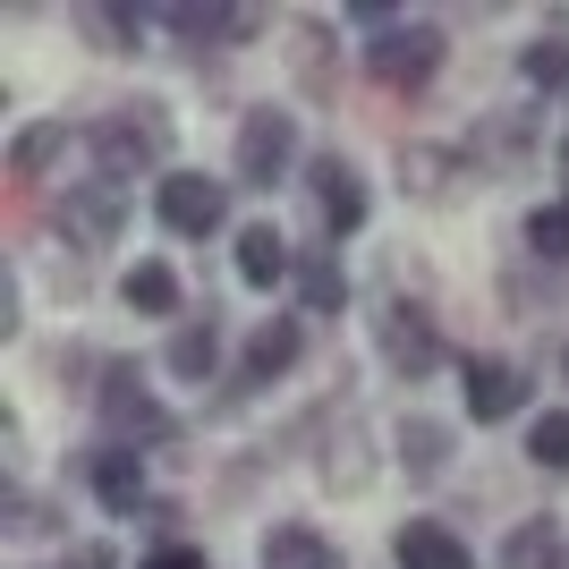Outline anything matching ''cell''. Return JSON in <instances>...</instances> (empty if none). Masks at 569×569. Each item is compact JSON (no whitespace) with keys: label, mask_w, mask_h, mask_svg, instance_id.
Here are the masks:
<instances>
[{"label":"cell","mask_w":569,"mask_h":569,"mask_svg":"<svg viewBox=\"0 0 569 569\" xmlns=\"http://www.w3.org/2000/svg\"><path fill=\"white\" fill-rule=\"evenodd\" d=\"M263 569H340V545L307 519H281L263 527Z\"/></svg>","instance_id":"4316f807"},{"label":"cell","mask_w":569,"mask_h":569,"mask_svg":"<svg viewBox=\"0 0 569 569\" xmlns=\"http://www.w3.org/2000/svg\"><path fill=\"white\" fill-rule=\"evenodd\" d=\"M60 501L51 493H34V485H26V476H9V545H26V536H60Z\"/></svg>","instance_id":"4dcf8cb0"},{"label":"cell","mask_w":569,"mask_h":569,"mask_svg":"<svg viewBox=\"0 0 569 569\" xmlns=\"http://www.w3.org/2000/svg\"><path fill=\"white\" fill-rule=\"evenodd\" d=\"M459 400H468V426H510V417H536V375L519 357L476 349L459 357Z\"/></svg>","instance_id":"8fae6325"},{"label":"cell","mask_w":569,"mask_h":569,"mask_svg":"<svg viewBox=\"0 0 569 569\" xmlns=\"http://www.w3.org/2000/svg\"><path fill=\"white\" fill-rule=\"evenodd\" d=\"M26 332V281H18V263L0 272V340H18Z\"/></svg>","instance_id":"d6a6232c"},{"label":"cell","mask_w":569,"mask_h":569,"mask_svg":"<svg viewBox=\"0 0 569 569\" xmlns=\"http://www.w3.org/2000/svg\"><path fill=\"white\" fill-rule=\"evenodd\" d=\"M289 289H298L307 315H349L357 307V281H349V263H340V247H307L298 272H289Z\"/></svg>","instance_id":"603a6c76"},{"label":"cell","mask_w":569,"mask_h":569,"mask_svg":"<svg viewBox=\"0 0 569 569\" xmlns=\"http://www.w3.org/2000/svg\"><path fill=\"white\" fill-rule=\"evenodd\" d=\"M307 196H315V230H323V247L357 238L366 213H375V188H366V170H357L349 153H307Z\"/></svg>","instance_id":"7c38bea8"},{"label":"cell","mask_w":569,"mask_h":569,"mask_svg":"<svg viewBox=\"0 0 569 569\" xmlns=\"http://www.w3.org/2000/svg\"><path fill=\"white\" fill-rule=\"evenodd\" d=\"M298 442H307L323 493H366V485H375V433L357 426V391H349V382L323 391V408H307Z\"/></svg>","instance_id":"277c9868"},{"label":"cell","mask_w":569,"mask_h":569,"mask_svg":"<svg viewBox=\"0 0 569 569\" xmlns=\"http://www.w3.org/2000/svg\"><path fill=\"white\" fill-rule=\"evenodd\" d=\"M230 263H238V281H247V289H289V272H298V256H289V238L272 230V221H238Z\"/></svg>","instance_id":"7402d4cb"},{"label":"cell","mask_w":569,"mask_h":569,"mask_svg":"<svg viewBox=\"0 0 569 569\" xmlns=\"http://www.w3.org/2000/svg\"><path fill=\"white\" fill-rule=\"evenodd\" d=\"M137 569H213V561H204V545H188V536H153V545L137 552Z\"/></svg>","instance_id":"1f68e13d"},{"label":"cell","mask_w":569,"mask_h":569,"mask_svg":"<svg viewBox=\"0 0 569 569\" xmlns=\"http://www.w3.org/2000/svg\"><path fill=\"white\" fill-rule=\"evenodd\" d=\"M77 137H86V179H102V188H119V196L137 188V179L162 188L170 170H179V119L153 94L102 102L94 119H77Z\"/></svg>","instance_id":"6da1fadb"},{"label":"cell","mask_w":569,"mask_h":569,"mask_svg":"<svg viewBox=\"0 0 569 569\" xmlns=\"http://www.w3.org/2000/svg\"><path fill=\"white\" fill-rule=\"evenodd\" d=\"M561 179H569V128H561Z\"/></svg>","instance_id":"e575fe53"},{"label":"cell","mask_w":569,"mask_h":569,"mask_svg":"<svg viewBox=\"0 0 569 569\" xmlns=\"http://www.w3.org/2000/svg\"><path fill=\"white\" fill-rule=\"evenodd\" d=\"M468 162H476V179H527V170L545 162V111L536 102H510V111H485L468 128Z\"/></svg>","instance_id":"52a82bcc"},{"label":"cell","mask_w":569,"mask_h":569,"mask_svg":"<svg viewBox=\"0 0 569 569\" xmlns=\"http://www.w3.org/2000/svg\"><path fill=\"white\" fill-rule=\"evenodd\" d=\"M221 349H230V332H221V315L213 307H188L179 315V323H170V349H162V375L170 382H213V375H230V366H221Z\"/></svg>","instance_id":"ac0fdd59"},{"label":"cell","mask_w":569,"mask_h":569,"mask_svg":"<svg viewBox=\"0 0 569 569\" xmlns=\"http://www.w3.org/2000/svg\"><path fill=\"white\" fill-rule=\"evenodd\" d=\"M77 476H86V493H94L102 519H153V510H162V493H153V459H144V451L94 442V451L77 459Z\"/></svg>","instance_id":"30bf717a"},{"label":"cell","mask_w":569,"mask_h":569,"mask_svg":"<svg viewBox=\"0 0 569 569\" xmlns=\"http://www.w3.org/2000/svg\"><path fill=\"white\" fill-rule=\"evenodd\" d=\"M552 375L569 382V332H552Z\"/></svg>","instance_id":"836d02e7"},{"label":"cell","mask_w":569,"mask_h":569,"mask_svg":"<svg viewBox=\"0 0 569 569\" xmlns=\"http://www.w3.org/2000/svg\"><path fill=\"white\" fill-rule=\"evenodd\" d=\"M289 77H298V94H307L315 111L340 102V26L332 18H298L289 26Z\"/></svg>","instance_id":"2e32d148"},{"label":"cell","mask_w":569,"mask_h":569,"mask_svg":"<svg viewBox=\"0 0 569 569\" xmlns=\"http://www.w3.org/2000/svg\"><path fill=\"white\" fill-rule=\"evenodd\" d=\"M519 86L536 102H569V9H552L545 34L519 43Z\"/></svg>","instance_id":"ffe728a7"},{"label":"cell","mask_w":569,"mask_h":569,"mask_svg":"<svg viewBox=\"0 0 569 569\" xmlns=\"http://www.w3.org/2000/svg\"><path fill=\"white\" fill-rule=\"evenodd\" d=\"M307 366V315H263L256 332L238 340V366H230V391L221 400H256V391H272V382H289Z\"/></svg>","instance_id":"ba28073f"},{"label":"cell","mask_w":569,"mask_h":569,"mask_svg":"<svg viewBox=\"0 0 569 569\" xmlns=\"http://www.w3.org/2000/svg\"><path fill=\"white\" fill-rule=\"evenodd\" d=\"M69 144H86L77 119H34V128L9 137V170H18L26 188H34V179H60V153H69Z\"/></svg>","instance_id":"d4e9b609"},{"label":"cell","mask_w":569,"mask_h":569,"mask_svg":"<svg viewBox=\"0 0 569 569\" xmlns=\"http://www.w3.org/2000/svg\"><path fill=\"white\" fill-rule=\"evenodd\" d=\"M153 18L179 51H247L263 34V9H188L179 0V9H153Z\"/></svg>","instance_id":"e0dca14e"},{"label":"cell","mask_w":569,"mask_h":569,"mask_svg":"<svg viewBox=\"0 0 569 569\" xmlns=\"http://www.w3.org/2000/svg\"><path fill=\"white\" fill-rule=\"evenodd\" d=\"M230 170H238V188H256V196L289 188V170H307L298 162V111L289 102H247L230 128Z\"/></svg>","instance_id":"8992f818"},{"label":"cell","mask_w":569,"mask_h":569,"mask_svg":"<svg viewBox=\"0 0 569 569\" xmlns=\"http://www.w3.org/2000/svg\"><path fill=\"white\" fill-rule=\"evenodd\" d=\"M552 569H569V545H561V561H552Z\"/></svg>","instance_id":"d590c367"},{"label":"cell","mask_w":569,"mask_h":569,"mask_svg":"<svg viewBox=\"0 0 569 569\" xmlns=\"http://www.w3.org/2000/svg\"><path fill=\"white\" fill-rule=\"evenodd\" d=\"M519 256H536V263H552V272H569V196L527 204V221H519Z\"/></svg>","instance_id":"83f0119b"},{"label":"cell","mask_w":569,"mask_h":569,"mask_svg":"<svg viewBox=\"0 0 569 569\" xmlns=\"http://www.w3.org/2000/svg\"><path fill=\"white\" fill-rule=\"evenodd\" d=\"M391 188H400L408 204H459V196L476 188V162H468V144L408 137L400 153H391Z\"/></svg>","instance_id":"4fadbf2b"},{"label":"cell","mask_w":569,"mask_h":569,"mask_svg":"<svg viewBox=\"0 0 569 569\" xmlns=\"http://www.w3.org/2000/svg\"><path fill=\"white\" fill-rule=\"evenodd\" d=\"M94 442H119V451H144V459L188 451V426H179L170 400L153 391V366L128 357V349H111L94 366Z\"/></svg>","instance_id":"7a4b0ae2"},{"label":"cell","mask_w":569,"mask_h":569,"mask_svg":"<svg viewBox=\"0 0 569 569\" xmlns=\"http://www.w3.org/2000/svg\"><path fill=\"white\" fill-rule=\"evenodd\" d=\"M569 298V272H552V263H501V307H519V315H545Z\"/></svg>","instance_id":"f1b7e54d"},{"label":"cell","mask_w":569,"mask_h":569,"mask_svg":"<svg viewBox=\"0 0 569 569\" xmlns=\"http://www.w3.org/2000/svg\"><path fill=\"white\" fill-rule=\"evenodd\" d=\"M527 468H545V476H569V408H536L527 417Z\"/></svg>","instance_id":"f546056e"},{"label":"cell","mask_w":569,"mask_h":569,"mask_svg":"<svg viewBox=\"0 0 569 569\" xmlns=\"http://www.w3.org/2000/svg\"><path fill=\"white\" fill-rule=\"evenodd\" d=\"M153 221H162V238H221L230 230V179L170 170L162 188H153Z\"/></svg>","instance_id":"5bb4252c"},{"label":"cell","mask_w":569,"mask_h":569,"mask_svg":"<svg viewBox=\"0 0 569 569\" xmlns=\"http://www.w3.org/2000/svg\"><path fill=\"white\" fill-rule=\"evenodd\" d=\"M366 77L391 94H433V77L451 69V26L442 18H391L382 34H366Z\"/></svg>","instance_id":"5b68a950"},{"label":"cell","mask_w":569,"mask_h":569,"mask_svg":"<svg viewBox=\"0 0 569 569\" xmlns=\"http://www.w3.org/2000/svg\"><path fill=\"white\" fill-rule=\"evenodd\" d=\"M561 545H569L561 510H527V519L510 527V536H501L493 569H552V561H561Z\"/></svg>","instance_id":"484cf974"},{"label":"cell","mask_w":569,"mask_h":569,"mask_svg":"<svg viewBox=\"0 0 569 569\" xmlns=\"http://www.w3.org/2000/svg\"><path fill=\"white\" fill-rule=\"evenodd\" d=\"M391 561H400V569H476V552H468V536L442 527V519H400Z\"/></svg>","instance_id":"cb8c5ba5"},{"label":"cell","mask_w":569,"mask_h":569,"mask_svg":"<svg viewBox=\"0 0 569 569\" xmlns=\"http://www.w3.org/2000/svg\"><path fill=\"white\" fill-rule=\"evenodd\" d=\"M366 323H375V366H382L391 382H433V375H442L451 332H442L433 298H417V289H375Z\"/></svg>","instance_id":"3957f363"},{"label":"cell","mask_w":569,"mask_h":569,"mask_svg":"<svg viewBox=\"0 0 569 569\" xmlns=\"http://www.w3.org/2000/svg\"><path fill=\"white\" fill-rule=\"evenodd\" d=\"M69 26H77V43L102 51V60H144L153 34H162V18H153V9H128V0H86Z\"/></svg>","instance_id":"9a60e30c"},{"label":"cell","mask_w":569,"mask_h":569,"mask_svg":"<svg viewBox=\"0 0 569 569\" xmlns=\"http://www.w3.org/2000/svg\"><path fill=\"white\" fill-rule=\"evenodd\" d=\"M119 230H128V196L102 188V179H69L60 204H51V238L69 247V256H111Z\"/></svg>","instance_id":"9c48e42d"},{"label":"cell","mask_w":569,"mask_h":569,"mask_svg":"<svg viewBox=\"0 0 569 569\" xmlns=\"http://www.w3.org/2000/svg\"><path fill=\"white\" fill-rule=\"evenodd\" d=\"M391 459H400L408 485H433V476L459 459V433L442 426V417H417V408H408L400 426H391Z\"/></svg>","instance_id":"44dd1931"},{"label":"cell","mask_w":569,"mask_h":569,"mask_svg":"<svg viewBox=\"0 0 569 569\" xmlns=\"http://www.w3.org/2000/svg\"><path fill=\"white\" fill-rule=\"evenodd\" d=\"M119 307L144 315V323H179L188 315V281H179V263L170 256H137L119 272Z\"/></svg>","instance_id":"d6986e66"}]
</instances>
